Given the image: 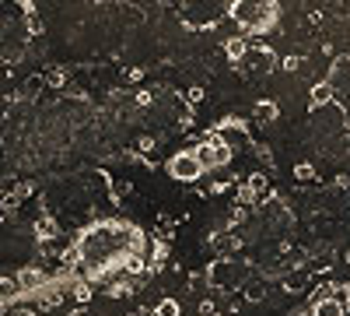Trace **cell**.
Segmentation results:
<instances>
[{"instance_id":"2","label":"cell","mask_w":350,"mask_h":316,"mask_svg":"<svg viewBox=\"0 0 350 316\" xmlns=\"http://www.w3.org/2000/svg\"><path fill=\"white\" fill-rule=\"evenodd\" d=\"M228 18L245 36H270L280 25V4L277 0H235V4H228Z\"/></svg>"},{"instance_id":"10","label":"cell","mask_w":350,"mask_h":316,"mask_svg":"<svg viewBox=\"0 0 350 316\" xmlns=\"http://www.w3.org/2000/svg\"><path fill=\"white\" fill-rule=\"evenodd\" d=\"M259 190L267 193V180H262V176H252V180H249V186L242 190V200H252V197H259Z\"/></svg>"},{"instance_id":"15","label":"cell","mask_w":350,"mask_h":316,"mask_svg":"<svg viewBox=\"0 0 350 316\" xmlns=\"http://www.w3.org/2000/svg\"><path fill=\"white\" fill-rule=\"evenodd\" d=\"M70 316H95V313H92V309H84V306H81V309H74Z\"/></svg>"},{"instance_id":"3","label":"cell","mask_w":350,"mask_h":316,"mask_svg":"<svg viewBox=\"0 0 350 316\" xmlns=\"http://www.w3.org/2000/svg\"><path fill=\"white\" fill-rule=\"evenodd\" d=\"M165 172H168L175 183H196V180L207 176V165H203V158L196 155V148H183V151L168 155Z\"/></svg>"},{"instance_id":"9","label":"cell","mask_w":350,"mask_h":316,"mask_svg":"<svg viewBox=\"0 0 350 316\" xmlns=\"http://www.w3.org/2000/svg\"><path fill=\"white\" fill-rule=\"evenodd\" d=\"M252 117H256L259 123H273V120L280 117V109H277V102H270V99H262V102H256V109H252Z\"/></svg>"},{"instance_id":"12","label":"cell","mask_w":350,"mask_h":316,"mask_svg":"<svg viewBox=\"0 0 350 316\" xmlns=\"http://www.w3.org/2000/svg\"><path fill=\"white\" fill-rule=\"evenodd\" d=\"M154 316H179V302H175V299H161L154 306Z\"/></svg>"},{"instance_id":"13","label":"cell","mask_w":350,"mask_h":316,"mask_svg":"<svg viewBox=\"0 0 350 316\" xmlns=\"http://www.w3.org/2000/svg\"><path fill=\"white\" fill-rule=\"evenodd\" d=\"M333 295H336L343 306H350V284H333Z\"/></svg>"},{"instance_id":"14","label":"cell","mask_w":350,"mask_h":316,"mask_svg":"<svg viewBox=\"0 0 350 316\" xmlns=\"http://www.w3.org/2000/svg\"><path fill=\"white\" fill-rule=\"evenodd\" d=\"M8 316H36V309H28V306H14Z\"/></svg>"},{"instance_id":"11","label":"cell","mask_w":350,"mask_h":316,"mask_svg":"<svg viewBox=\"0 0 350 316\" xmlns=\"http://www.w3.org/2000/svg\"><path fill=\"white\" fill-rule=\"evenodd\" d=\"M295 180H298V183H312V180H315V165L298 162V165H295Z\"/></svg>"},{"instance_id":"8","label":"cell","mask_w":350,"mask_h":316,"mask_svg":"<svg viewBox=\"0 0 350 316\" xmlns=\"http://www.w3.org/2000/svg\"><path fill=\"white\" fill-rule=\"evenodd\" d=\"M249 49H252V46H249V39H242V36L224 42V53H228V60H231V64H242L245 56H249Z\"/></svg>"},{"instance_id":"5","label":"cell","mask_w":350,"mask_h":316,"mask_svg":"<svg viewBox=\"0 0 350 316\" xmlns=\"http://www.w3.org/2000/svg\"><path fill=\"white\" fill-rule=\"evenodd\" d=\"M326 84H329L333 95H336V106L347 112V102H350V53L333 56L329 74H326Z\"/></svg>"},{"instance_id":"17","label":"cell","mask_w":350,"mask_h":316,"mask_svg":"<svg viewBox=\"0 0 350 316\" xmlns=\"http://www.w3.org/2000/svg\"><path fill=\"white\" fill-rule=\"evenodd\" d=\"M203 316H214V313H203Z\"/></svg>"},{"instance_id":"1","label":"cell","mask_w":350,"mask_h":316,"mask_svg":"<svg viewBox=\"0 0 350 316\" xmlns=\"http://www.w3.org/2000/svg\"><path fill=\"white\" fill-rule=\"evenodd\" d=\"M144 250H148V236L140 225L123 218H102L77 232L74 260L88 284H102L112 274L144 271Z\"/></svg>"},{"instance_id":"6","label":"cell","mask_w":350,"mask_h":316,"mask_svg":"<svg viewBox=\"0 0 350 316\" xmlns=\"http://www.w3.org/2000/svg\"><path fill=\"white\" fill-rule=\"evenodd\" d=\"M343 313H347V306L333 295V284H326L323 292H315L308 299V316H343Z\"/></svg>"},{"instance_id":"7","label":"cell","mask_w":350,"mask_h":316,"mask_svg":"<svg viewBox=\"0 0 350 316\" xmlns=\"http://www.w3.org/2000/svg\"><path fill=\"white\" fill-rule=\"evenodd\" d=\"M329 102H336V95H333L329 84H326V81L312 84V92H308V109L315 112V109H323V106H329Z\"/></svg>"},{"instance_id":"4","label":"cell","mask_w":350,"mask_h":316,"mask_svg":"<svg viewBox=\"0 0 350 316\" xmlns=\"http://www.w3.org/2000/svg\"><path fill=\"white\" fill-rule=\"evenodd\" d=\"M196 155L203 158L207 172H214V169H224L235 151H231V145L221 137V130H207V134L200 137V145H196Z\"/></svg>"},{"instance_id":"16","label":"cell","mask_w":350,"mask_h":316,"mask_svg":"<svg viewBox=\"0 0 350 316\" xmlns=\"http://www.w3.org/2000/svg\"><path fill=\"white\" fill-rule=\"evenodd\" d=\"M347 264H350V250H347Z\"/></svg>"}]
</instances>
